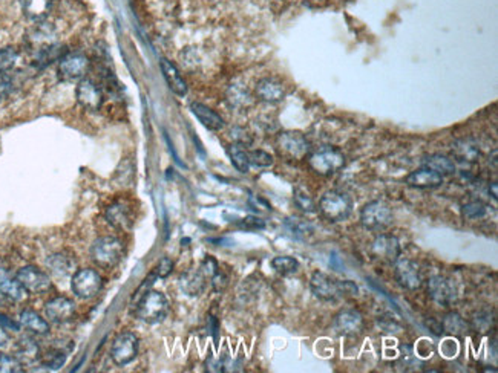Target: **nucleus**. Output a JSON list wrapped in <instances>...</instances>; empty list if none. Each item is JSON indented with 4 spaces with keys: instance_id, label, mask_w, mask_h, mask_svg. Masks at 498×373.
Listing matches in <instances>:
<instances>
[{
    "instance_id": "39",
    "label": "nucleus",
    "mask_w": 498,
    "mask_h": 373,
    "mask_svg": "<svg viewBox=\"0 0 498 373\" xmlns=\"http://www.w3.org/2000/svg\"><path fill=\"white\" fill-rule=\"evenodd\" d=\"M462 213L467 219H480L486 214V205L481 200H472L463 205Z\"/></svg>"
},
{
    "instance_id": "22",
    "label": "nucleus",
    "mask_w": 498,
    "mask_h": 373,
    "mask_svg": "<svg viewBox=\"0 0 498 373\" xmlns=\"http://www.w3.org/2000/svg\"><path fill=\"white\" fill-rule=\"evenodd\" d=\"M190 110H192V114L199 119V123H201L204 128H207L209 130H221L222 128H224V119H222L221 115H218L213 109L206 106V104L197 103V101L192 103Z\"/></svg>"
},
{
    "instance_id": "41",
    "label": "nucleus",
    "mask_w": 498,
    "mask_h": 373,
    "mask_svg": "<svg viewBox=\"0 0 498 373\" xmlns=\"http://www.w3.org/2000/svg\"><path fill=\"white\" fill-rule=\"evenodd\" d=\"M172 271H174L172 260H170L169 257H163L152 274L155 275V279H166L170 274H172Z\"/></svg>"
},
{
    "instance_id": "17",
    "label": "nucleus",
    "mask_w": 498,
    "mask_h": 373,
    "mask_svg": "<svg viewBox=\"0 0 498 373\" xmlns=\"http://www.w3.org/2000/svg\"><path fill=\"white\" fill-rule=\"evenodd\" d=\"M374 257L383 260L386 263H396L400 257V243L397 237L390 234L379 236L371 246Z\"/></svg>"
},
{
    "instance_id": "27",
    "label": "nucleus",
    "mask_w": 498,
    "mask_h": 373,
    "mask_svg": "<svg viewBox=\"0 0 498 373\" xmlns=\"http://www.w3.org/2000/svg\"><path fill=\"white\" fill-rule=\"evenodd\" d=\"M423 164H425L426 167L438 171L440 175H451L456 171L454 161L448 158V156L440 155V153H434V155L426 156V158L423 159Z\"/></svg>"
},
{
    "instance_id": "49",
    "label": "nucleus",
    "mask_w": 498,
    "mask_h": 373,
    "mask_svg": "<svg viewBox=\"0 0 498 373\" xmlns=\"http://www.w3.org/2000/svg\"><path fill=\"white\" fill-rule=\"evenodd\" d=\"M10 341V337H8V333H6L5 332V329H3V327L2 326H0V347H3V346H6V342H8Z\"/></svg>"
},
{
    "instance_id": "20",
    "label": "nucleus",
    "mask_w": 498,
    "mask_h": 373,
    "mask_svg": "<svg viewBox=\"0 0 498 373\" xmlns=\"http://www.w3.org/2000/svg\"><path fill=\"white\" fill-rule=\"evenodd\" d=\"M406 184L415 186V189H437V186L443 184V175L423 166L422 168L413 171V173L406 177Z\"/></svg>"
},
{
    "instance_id": "31",
    "label": "nucleus",
    "mask_w": 498,
    "mask_h": 373,
    "mask_svg": "<svg viewBox=\"0 0 498 373\" xmlns=\"http://www.w3.org/2000/svg\"><path fill=\"white\" fill-rule=\"evenodd\" d=\"M293 200L296 207L299 208V210H302L304 213H316L317 211V205L315 204V199L311 198L308 193L301 189V186H297V189L294 190V196H293Z\"/></svg>"
},
{
    "instance_id": "10",
    "label": "nucleus",
    "mask_w": 498,
    "mask_h": 373,
    "mask_svg": "<svg viewBox=\"0 0 498 373\" xmlns=\"http://www.w3.org/2000/svg\"><path fill=\"white\" fill-rule=\"evenodd\" d=\"M394 265H396V268H394V277H396L400 286L410 290L422 288L423 277L417 263L410 259H397V262Z\"/></svg>"
},
{
    "instance_id": "14",
    "label": "nucleus",
    "mask_w": 498,
    "mask_h": 373,
    "mask_svg": "<svg viewBox=\"0 0 498 373\" xmlns=\"http://www.w3.org/2000/svg\"><path fill=\"white\" fill-rule=\"evenodd\" d=\"M333 327L334 331L339 335H344V337H358L363 332L365 322H363V317L359 311L344 309L334 317Z\"/></svg>"
},
{
    "instance_id": "18",
    "label": "nucleus",
    "mask_w": 498,
    "mask_h": 373,
    "mask_svg": "<svg viewBox=\"0 0 498 373\" xmlns=\"http://www.w3.org/2000/svg\"><path fill=\"white\" fill-rule=\"evenodd\" d=\"M255 94L264 103H279L285 98V86L278 78L265 77L258 81Z\"/></svg>"
},
{
    "instance_id": "4",
    "label": "nucleus",
    "mask_w": 498,
    "mask_h": 373,
    "mask_svg": "<svg viewBox=\"0 0 498 373\" xmlns=\"http://www.w3.org/2000/svg\"><path fill=\"white\" fill-rule=\"evenodd\" d=\"M124 254L123 243L117 237H99L91 246V259L103 268H113Z\"/></svg>"
},
{
    "instance_id": "15",
    "label": "nucleus",
    "mask_w": 498,
    "mask_h": 373,
    "mask_svg": "<svg viewBox=\"0 0 498 373\" xmlns=\"http://www.w3.org/2000/svg\"><path fill=\"white\" fill-rule=\"evenodd\" d=\"M76 96L78 104L86 110H99L103 104V94L100 87L97 86L92 80L83 78L76 89Z\"/></svg>"
},
{
    "instance_id": "42",
    "label": "nucleus",
    "mask_w": 498,
    "mask_h": 373,
    "mask_svg": "<svg viewBox=\"0 0 498 373\" xmlns=\"http://www.w3.org/2000/svg\"><path fill=\"white\" fill-rule=\"evenodd\" d=\"M287 227H288V228H290V231H292V233H293V234H296V236L306 234V233H308V231L311 229V225H310V223H308V222H306V220L299 219V218H292V219H288V220H287Z\"/></svg>"
},
{
    "instance_id": "30",
    "label": "nucleus",
    "mask_w": 498,
    "mask_h": 373,
    "mask_svg": "<svg viewBox=\"0 0 498 373\" xmlns=\"http://www.w3.org/2000/svg\"><path fill=\"white\" fill-rule=\"evenodd\" d=\"M272 266L281 275H292L299 270V262L294 257L278 256L272 260Z\"/></svg>"
},
{
    "instance_id": "36",
    "label": "nucleus",
    "mask_w": 498,
    "mask_h": 373,
    "mask_svg": "<svg viewBox=\"0 0 498 373\" xmlns=\"http://www.w3.org/2000/svg\"><path fill=\"white\" fill-rule=\"evenodd\" d=\"M65 363H66V350H60V349H54L53 352L44 355L43 361H42L44 367L49 370L62 369Z\"/></svg>"
},
{
    "instance_id": "23",
    "label": "nucleus",
    "mask_w": 498,
    "mask_h": 373,
    "mask_svg": "<svg viewBox=\"0 0 498 373\" xmlns=\"http://www.w3.org/2000/svg\"><path fill=\"white\" fill-rule=\"evenodd\" d=\"M206 279L207 277L201 272V270H190L180 277V288L184 294L198 297L204 293Z\"/></svg>"
},
{
    "instance_id": "45",
    "label": "nucleus",
    "mask_w": 498,
    "mask_h": 373,
    "mask_svg": "<svg viewBox=\"0 0 498 373\" xmlns=\"http://www.w3.org/2000/svg\"><path fill=\"white\" fill-rule=\"evenodd\" d=\"M199 270H201V272L206 275V277H213V275L219 271L217 260L210 256H207L204 259V262L201 263V268H199Z\"/></svg>"
},
{
    "instance_id": "51",
    "label": "nucleus",
    "mask_w": 498,
    "mask_h": 373,
    "mask_svg": "<svg viewBox=\"0 0 498 373\" xmlns=\"http://www.w3.org/2000/svg\"><path fill=\"white\" fill-rule=\"evenodd\" d=\"M0 303H2V300H0Z\"/></svg>"
},
{
    "instance_id": "29",
    "label": "nucleus",
    "mask_w": 498,
    "mask_h": 373,
    "mask_svg": "<svg viewBox=\"0 0 498 373\" xmlns=\"http://www.w3.org/2000/svg\"><path fill=\"white\" fill-rule=\"evenodd\" d=\"M442 327L446 333L456 335V337L465 335L467 332V329H470L466 320L462 315H458L457 312H449V314L443 318Z\"/></svg>"
},
{
    "instance_id": "11",
    "label": "nucleus",
    "mask_w": 498,
    "mask_h": 373,
    "mask_svg": "<svg viewBox=\"0 0 498 373\" xmlns=\"http://www.w3.org/2000/svg\"><path fill=\"white\" fill-rule=\"evenodd\" d=\"M16 277L20 281V285L24 286L28 293L42 294L51 289V279L48 277V274H44L42 270H39V268L35 266L29 265L20 268L16 274Z\"/></svg>"
},
{
    "instance_id": "32",
    "label": "nucleus",
    "mask_w": 498,
    "mask_h": 373,
    "mask_svg": "<svg viewBox=\"0 0 498 373\" xmlns=\"http://www.w3.org/2000/svg\"><path fill=\"white\" fill-rule=\"evenodd\" d=\"M472 327L477 332L488 333L495 327V318L488 311H481L472 318Z\"/></svg>"
},
{
    "instance_id": "24",
    "label": "nucleus",
    "mask_w": 498,
    "mask_h": 373,
    "mask_svg": "<svg viewBox=\"0 0 498 373\" xmlns=\"http://www.w3.org/2000/svg\"><path fill=\"white\" fill-rule=\"evenodd\" d=\"M19 323L26 327L29 332L37 335H47L49 332V323L47 320L42 318L35 311L24 309L19 314Z\"/></svg>"
},
{
    "instance_id": "9",
    "label": "nucleus",
    "mask_w": 498,
    "mask_h": 373,
    "mask_svg": "<svg viewBox=\"0 0 498 373\" xmlns=\"http://www.w3.org/2000/svg\"><path fill=\"white\" fill-rule=\"evenodd\" d=\"M138 338L135 333L123 332L114 340L110 347V356L117 365H126L137 358Z\"/></svg>"
},
{
    "instance_id": "8",
    "label": "nucleus",
    "mask_w": 498,
    "mask_h": 373,
    "mask_svg": "<svg viewBox=\"0 0 498 373\" xmlns=\"http://www.w3.org/2000/svg\"><path fill=\"white\" fill-rule=\"evenodd\" d=\"M72 293L80 298H92L100 293L103 288L101 275L91 268L78 270L71 279Z\"/></svg>"
},
{
    "instance_id": "38",
    "label": "nucleus",
    "mask_w": 498,
    "mask_h": 373,
    "mask_svg": "<svg viewBox=\"0 0 498 373\" xmlns=\"http://www.w3.org/2000/svg\"><path fill=\"white\" fill-rule=\"evenodd\" d=\"M249 162L250 167H258V168H267L273 166V156L264 150H250L249 152Z\"/></svg>"
},
{
    "instance_id": "3",
    "label": "nucleus",
    "mask_w": 498,
    "mask_h": 373,
    "mask_svg": "<svg viewBox=\"0 0 498 373\" xmlns=\"http://www.w3.org/2000/svg\"><path fill=\"white\" fill-rule=\"evenodd\" d=\"M319 210L331 222H342L350 218L353 211V200L340 191H326L319 200Z\"/></svg>"
},
{
    "instance_id": "50",
    "label": "nucleus",
    "mask_w": 498,
    "mask_h": 373,
    "mask_svg": "<svg viewBox=\"0 0 498 373\" xmlns=\"http://www.w3.org/2000/svg\"><path fill=\"white\" fill-rule=\"evenodd\" d=\"M492 198L497 199V182H492Z\"/></svg>"
},
{
    "instance_id": "44",
    "label": "nucleus",
    "mask_w": 498,
    "mask_h": 373,
    "mask_svg": "<svg viewBox=\"0 0 498 373\" xmlns=\"http://www.w3.org/2000/svg\"><path fill=\"white\" fill-rule=\"evenodd\" d=\"M238 227L247 231H256L265 228V222L259 218H255V216H247V218H244L238 222Z\"/></svg>"
},
{
    "instance_id": "33",
    "label": "nucleus",
    "mask_w": 498,
    "mask_h": 373,
    "mask_svg": "<svg viewBox=\"0 0 498 373\" xmlns=\"http://www.w3.org/2000/svg\"><path fill=\"white\" fill-rule=\"evenodd\" d=\"M456 152L457 158H460L462 161H477L480 158V150L475 146L466 143V141H460V143L456 144V147L452 148Z\"/></svg>"
},
{
    "instance_id": "35",
    "label": "nucleus",
    "mask_w": 498,
    "mask_h": 373,
    "mask_svg": "<svg viewBox=\"0 0 498 373\" xmlns=\"http://www.w3.org/2000/svg\"><path fill=\"white\" fill-rule=\"evenodd\" d=\"M47 265L56 275H66L71 270V260L63 254H54L47 260Z\"/></svg>"
},
{
    "instance_id": "26",
    "label": "nucleus",
    "mask_w": 498,
    "mask_h": 373,
    "mask_svg": "<svg viewBox=\"0 0 498 373\" xmlns=\"http://www.w3.org/2000/svg\"><path fill=\"white\" fill-rule=\"evenodd\" d=\"M106 219L110 225L115 227L117 229H124L129 227L131 223V216H129V208L117 202L110 205L106 210Z\"/></svg>"
},
{
    "instance_id": "13",
    "label": "nucleus",
    "mask_w": 498,
    "mask_h": 373,
    "mask_svg": "<svg viewBox=\"0 0 498 373\" xmlns=\"http://www.w3.org/2000/svg\"><path fill=\"white\" fill-rule=\"evenodd\" d=\"M428 294L440 306H451L457 302V289L454 281L442 277V275H434L428 280Z\"/></svg>"
},
{
    "instance_id": "5",
    "label": "nucleus",
    "mask_w": 498,
    "mask_h": 373,
    "mask_svg": "<svg viewBox=\"0 0 498 373\" xmlns=\"http://www.w3.org/2000/svg\"><path fill=\"white\" fill-rule=\"evenodd\" d=\"M308 164L316 175L331 176L344 167L345 156L334 147H322L317 152L310 155Z\"/></svg>"
},
{
    "instance_id": "48",
    "label": "nucleus",
    "mask_w": 498,
    "mask_h": 373,
    "mask_svg": "<svg viewBox=\"0 0 498 373\" xmlns=\"http://www.w3.org/2000/svg\"><path fill=\"white\" fill-rule=\"evenodd\" d=\"M0 326H2L5 331H14V332L20 331V323L13 322L10 317H6L3 314H0Z\"/></svg>"
},
{
    "instance_id": "2",
    "label": "nucleus",
    "mask_w": 498,
    "mask_h": 373,
    "mask_svg": "<svg viewBox=\"0 0 498 373\" xmlns=\"http://www.w3.org/2000/svg\"><path fill=\"white\" fill-rule=\"evenodd\" d=\"M169 312V302L165 294L158 293V290H149L137 304L135 314L141 322L155 324L160 323L166 318Z\"/></svg>"
},
{
    "instance_id": "46",
    "label": "nucleus",
    "mask_w": 498,
    "mask_h": 373,
    "mask_svg": "<svg viewBox=\"0 0 498 373\" xmlns=\"http://www.w3.org/2000/svg\"><path fill=\"white\" fill-rule=\"evenodd\" d=\"M13 91V80L8 73H0V101L5 100Z\"/></svg>"
},
{
    "instance_id": "1",
    "label": "nucleus",
    "mask_w": 498,
    "mask_h": 373,
    "mask_svg": "<svg viewBox=\"0 0 498 373\" xmlns=\"http://www.w3.org/2000/svg\"><path fill=\"white\" fill-rule=\"evenodd\" d=\"M310 288L313 294L324 302H336L339 298H348L358 295L359 288L350 280H334L325 272H313L310 279Z\"/></svg>"
},
{
    "instance_id": "34",
    "label": "nucleus",
    "mask_w": 498,
    "mask_h": 373,
    "mask_svg": "<svg viewBox=\"0 0 498 373\" xmlns=\"http://www.w3.org/2000/svg\"><path fill=\"white\" fill-rule=\"evenodd\" d=\"M19 58V52L13 46L0 48V73H6L14 68Z\"/></svg>"
},
{
    "instance_id": "40",
    "label": "nucleus",
    "mask_w": 498,
    "mask_h": 373,
    "mask_svg": "<svg viewBox=\"0 0 498 373\" xmlns=\"http://www.w3.org/2000/svg\"><path fill=\"white\" fill-rule=\"evenodd\" d=\"M19 352L20 355L24 358H37L39 356V346H37V342L31 338H22L19 341Z\"/></svg>"
},
{
    "instance_id": "28",
    "label": "nucleus",
    "mask_w": 498,
    "mask_h": 373,
    "mask_svg": "<svg viewBox=\"0 0 498 373\" xmlns=\"http://www.w3.org/2000/svg\"><path fill=\"white\" fill-rule=\"evenodd\" d=\"M227 153L235 168L238 171H241V173H247L250 168V162H249V152L245 150V146L233 143L232 146H229Z\"/></svg>"
},
{
    "instance_id": "6",
    "label": "nucleus",
    "mask_w": 498,
    "mask_h": 373,
    "mask_svg": "<svg viewBox=\"0 0 498 373\" xmlns=\"http://www.w3.org/2000/svg\"><path fill=\"white\" fill-rule=\"evenodd\" d=\"M276 147L279 153L290 161H301L310 153V143L301 132L288 130L278 135Z\"/></svg>"
},
{
    "instance_id": "7",
    "label": "nucleus",
    "mask_w": 498,
    "mask_h": 373,
    "mask_svg": "<svg viewBox=\"0 0 498 373\" xmlns=\"http://www.w3.org/2000/svg\"><path fill=\"white\" fill-rule=\"evenodd\" d=\"M360 223L365 229L382 231L392 223V213L386 204L381 200H373L362 208Z\"/></svg>"
},
{
    "instance_id": "37",
    "label": "nucleus",
    "mask_w": 498,
    "mask_h": 373,
    "mask_svg": "<svg viewBox=\"0 0 498 373\" xmlns=\"http://www.w3.org/2000/svg\"><path fill=\"white\" fill-rule=\"evenodd\" d=\"M24 372V364L17 356L0 355V373H20Z\"/></svg>"
},
{
    "instance_id": "25",
    "label": "nucleus",
    "mask_w": 498,
    "mask_h": 373,
    "mask_svg": "<svg viewBox=\"0 0 498 373\" xmlns=\"http://www.w3.org/2000/svg\"><path fill=\"white\" fill-rule=\"evenodd\" d=\"M53 6V0H22V10L24 14L34 21H40L48 16Z\"/></svg>"
},
{
    "instance_id": "47",
    "label": "nucleus",
    "mask_w": 498,
    "mask_h": 373,
    "mask_svg": "<svg viewBox=\"0 0 498 373\" xmlns=\"http://www.w3.org/2000/svg\"><path fill=\"white\" fill-rule=\"evenodd\" d=\"M227 283H229L227 275H226L224 272H221V271H218V272L215 274L213 277H212V285H213V289H215V290H218V293H221V290H224V289H226Z\"/></svg>"
},
{
    "instance_id": "43",
    "label": "nucleus",
    "mask_w": 498,
    "mask_h": 373,
    "mask_svg": "<svg viewBox=\"0 0 498 373\" xmlns=\"http://www.w3.org/2000/svg\"><path fill=\"white\" fill-rule=\"evenodd\" d=\"M115 175H117L118 182H120L118 185H122V186L123 185H129V181H131L132 175H133V171L131 168V162L129 161H123L120 166H118Z\"/></svg>"
},
{
    "instance_id": "21",
    "label": "nucleus",
    "mask_w": 498,
    "mask_h": 373,
    "mask_svg": "<svg viewBox=\"0 0 498 373\" xmlns=\"http://www.w3.org/2000/svg\"><path fill=\"white\" fill-rule=\"evenodd\" d=\"M160 68H161L163 77H165L170 91H172L178 96H184L185 94H188V83H185L184 78L181 77L180 71H178V68L172 62L163 58L160 62Z\"/></svg>"
},
{
    "instance_id": "12",
    "label": "nucleus",
    "mask_w": 498,
    "mask_h": 373,
    "mask_svg": "<svg viewBox=\"0 0 498 373\" xmlns=\"http://www.w3.org/2000/svg\"><path fill=\"white\" fill-rule=\"evenodd\" d=\"M89 69V58L81 52L63 54L58 60V73L65 80H78L86 76Z\"/></svg>"
},
{
    "instance_id": "19",
    "label": "nucleus",
    "mask_w": 498,
    "mask_h": 373,
    "mask_svg": "<svg viewBox=\"0 0 498 373\" xmlns=\"http://www.w3.org/2000/svg\"><path fill=\"white\" fill-rule=\"evenodd\" d=\"M0 294L13 302H24L28 297V290L6 268H0Z\"/></svg>"
},
{
    "instance_id": "16",
    "label": "nucleus",
    "mask_w": 498,
    "mask_h": 373,
    "mask_svg": "<svg viewBox=\"0 0 498 373\" xmlns=\"http://www.w3.org/2000/svg\"><path fill=\"white\" fill-rule=\"evenodd\" d=\"M44 314L53 323H66L76 314V303L68 297H56L44 306Z\"/></svg>"
}]
</instances>
